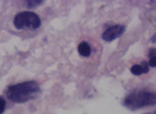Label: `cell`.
Masks as SVG:
<instances>
[{
  "label": "cell",
  "mask_w": 156,
  "mask_h": 114,
  "mask_svg": "<svg viewBox=\"0 0 156 114\" xmlns=\"http://www.w3.org/2000/svg\"><path fill=\"white\" fill-rule=\"evenodd\" d=\"M130 71L133 75H136V76H140L141 74H143V69H142V67L140 65H133L131 68H130Z\"/></svg>",
  "instance_id": "6"
},
{
  "label": "cell",
  "mask_w": 156,
  "mask_h": 114,
  "mask_svg": "<svg viewBox=\"0 0 156 114\" xmlns=\"http://www.w3.org/2000/svg\"><path fill=\"white\" fill-rule=\"evenodd\" d=\"M142 67V69H143V73H148L149 72V64L146 62V61H142L141 62V65Z\"/></svg>",
  "instance_id": "9"
},
{
  "label": "cell",
  "mask_w": 156,
  "mask_h": 114,
  "mask_svg": "<svg viewBox=\"0 0 156 114\" xmlns=\"http://www.w3.org/2000/svg\"><path fill=\"white\" fill-rule=\"evenodd\" d=\"M146 114H156V110H154V111H152V112H148V113H146Z\"/></svg>",
  "instance_id": "13"
},
{
  "label": "cell",
  "mask_w": 156,
  "mask_h": 114,
  "mask_svg": "<svg viewBox=\"0 0 156 114\" xmlns=\"http://www.w3.org/2000/svg\"><path fill=\"white\" fill-rule=\"evenodd\" d=\"M123 104L129 109L135 110L143 107L156 105V93L150 90H134L124 99Z\"/></svg>",
  "instance_id": "2"
},
{
  "label": "cell",
  "mask_w": 156,
  "mask_h": 114,
  "mask_svg": "<svg viewBox=\"0 0 156 114\" xmlns=\"http://www.w3.org/2000/svg\"><path fill=\"white\" fill-rule=\"evenodd\" d=\"M151 41H152L153 43H155V42H156V34H154V35L152 36V38H151Z\"/></svg>",
  "instance_id": "12"
},
{
  "label": "cell",
  "mask_w": 156,
  "mask_h": 114,
  "mask_svg": "<svg viewBox=\"0 0 156 114\" xmlns=\"http://www.w3.org/2000/svg\"><path fill=\"white\" fill-rule=\"evenodd\" d=\"M125 31V26L115 25L107 29L102 34V39L106 41H112L123 35Z\"/></svg>",
  "instance_id": "4"
},
{
  "label": "cell",
  "mask_w": 156,
  "mask_h": 114,
  "mask_svg": "<svg viewBox=\"0 0 156 114\" xmlns=\"http://www.w3.org/2000/svg\"><path fill=\"white\" fill-rule=\"evenodd\" d=\"M149 66L151 67V68H155L156 67V57H153L151 59H150V61H149Z\"/></svg>",
  "instance_id": "11"
},
{
  "label": "cell",
  "mask_w": 156,
  "mask_h": 114,
  "mask_svg": "<svg viewBox=\"0 0 156 114\" xmlns=\"http://www.w3.org/2000/svg\"><path fill=\"white\" fill-rule=\"evenodd\" d=\"M14 26L18 29H37L40 28L41 21L40 17L31 11H23L18 13L14 18Z\"/></svg>",
  "instance_id": "3"
},
{
  "label": "cell",
  "mask_w": 156,
  "mask_h": 114,
  "mask_svg": "<svg viewBox=\"0 0 156 114\" xmlns=\"http://www.w3.org/2000/svg\"><path fill=\"white\" fill-rule=\"evenodd\" d=\"M6 109V100L4 98L0 96V114H3Z\"/></svg>",
  "instance_id": "8"
},
{
  "label": "cell",
  "mask_w": 156,
  "mask_h": 114,
  "mask_svg": "<svg viewBox=\"0 0 156 114\" xmlns=\"http://www.w3.org/2000/svg\"><path fill=\"white\" fill-rule=\"evenodd\" d=\"M78 52L83 57H89L91 54V47L87 42H81L78 45Z\"/></svg>",
  "instance_id": "5"
},
{
  "label": "cell",
  "mask_w": 156,
  "mask_h": 114,
  "mask_svg": "<svg viewBox=\"0 0 156 114\" xmlns=\"http://www.w3.org/2000/svg\"><path fill=\"white\" fill-rule=\"evenodd\" d=\"M42 3H43L42 0H29V1H26V6L29 8H33L41 5Z\"/></svg>",
  "instance_id": "7"
},
{
  "label": "cell",
  "mask_w": 156,
  "mask_h": 114,
  "mask_svg": "<svg viewBox=\"0 0 156 114\" xmlns=\"http://www.w3.org/2000/svg\"><path fill=\"white\" fill-rule=\"evenodd\" d=\"M148 55H149V58H150V59H151V58H153V57H156V49H155V48H151V49L149 50Z\"/></svg>",
  "instance_id": "10"
},
{
  "label": "cell",
  "mask_w": 156,
  "mask_h": 114,
  "mask_svg": "<svg viewBox=\"0 0 156 114\" xmlns=\"http://www.w3.org/2000/svg\"><path fill=\"white\" fill-rule=\"evenodd\" d=\"M41 93L40 85L33 80L25 81L8 87L6 94L8 99L16 103H24L37 98Z\"/></svg>",
  "instance_id": "1"
}]
</instances>
